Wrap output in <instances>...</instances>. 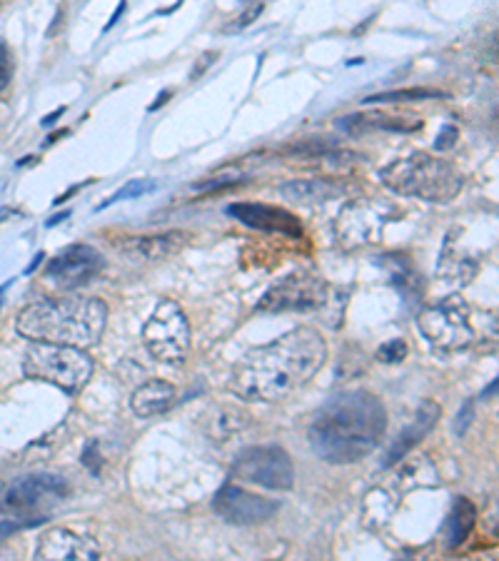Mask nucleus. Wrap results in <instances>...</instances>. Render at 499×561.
I'll return each mask as SVG.
<instances>
[{
	"instance_id": "nucleus-15",
	"label": "nucleus",
	"mask_w": 499,
	"mask_h": 561,
	"mask_svg": "<svg viewBox=\"0 0 499 561\" xmlns=\"http://www.w3.org/2000/svg\"><path fill=\"white\" fill-rule=\"evenodd\" d=\"M228 215H233L243 225L255 227V230L282 232V235L290 237L302 235V222L282 207L262 205V202H238V205L228 207Z\"/></svg>"
},
{
	"instance_id": "nucleus-37",
	"label": "nucleus",
	"mask_w": 499,
	"mask_h": 561,
	"mask_svg": "<svg viewBox=\"0 0 499 561\" xmlns=\"http://www.w3.org/2000/svg\"><path fill=\"white\" fill-rule=\"evenodd\" d=\"M65 133H68V130H60V133L50 135V138H48V140H45V145H53V143H55V140H58V138H63V135H65Z\"/></svg>"
},
{
	"instance_id": "nucleus-1",
	"label": "nucleus",
	"mask_w": 499,
	"mask_h": 561,
	"mask_svg": "<svg viewBox=\"0 0 499 561\" xmlns=\"http://www.w3.org/2000/svg\"><path fill=\"white\" fill-rule=\"evenodd\" d=\"M325 340L312 327H297L265 347L243 355L230 374V387L252 402H280L305 387L325 365Z\"/></svg>"
},
{
	"instance_id": "nucleus-26",
	"label": "nucleus",
	"mask_w": 499,
	"mask_h": 561,
	"mask_svg": "<svg viewBox=\"0 0 499 561\" xmlns=\"http://www.w3.org/2000/svg\"><path fill=\"white\" fill-rule=\"evenodd\" d=\"M405 357H407V345L402 340H392L377 350V360L385 362V365H397V362H402Z\"/></svg>"
},
{
	"instance_id": "nucleus-22",
	"label": "nucleus",
	"mask_w": 499,
	"mask_h": 561,
	"mask_svg": "<svg viewBox=\"0 0 499 561\" xmlns=\"http://www.w3.org/2000/svg\"><path fill=\"white\" fill-rule=\"evenodd\" d=\"M282 192H285L287 197H292V200L310 205V202H325L330 200V197L342 195V187L335 183H327V180H297V183L282 187Z\"/></svg>"
},
{
	"instance_id": "nucleus-35",
	"label": "nucleus",
	"mask_w": 499,
	"mask_h": 561,
	"mask_svg": "<svg viewBox=\"0 0 499 561\" xmlns=\"http://www.w3.org/2000/svg\"><path fill=\"white\" fill-rule=\"evenodd\" d=\"M65 217H70V212H60V215L50 217V220H48V222H45V225H48V227H55V225H58V222H63V220H65Z\"/></svg>"
},
{
	"instance_id": "nucleus-34",
	"label": "nucleus",
	"mask_w": 499,
	"mask_h": 561,
	"mask_svg": "<svg viewBox=\"0 0 499 561\" xmlns=\"http://www.w3.org/2000/svg\"><path fill=\"white\" fill-rule=\"evenodd\" d=\"M123 10H125V3H120V5H118V10H115V13H113V18H110V23H108V25H105V30H110V28H113V25H115V20H118V18H120V15H123Z\"/></svg>"
},
{
	"instance_id": "nucleus-16",
	"label": "nucleus",
	"mask_w": 499,
	"mask_h": 561,
	"mask_svg": "<svg viewBox=\"0 0 499 561\" xmlns=\"http://www.w3.org/2000/svg\"><path fill=\"white\" fill-rule=\"evenodd\" d=\"M188 242H190L188 232L173 230V232H160V235H148V237H130V240L120 242V250H123L125 255L135 257V260L153 262L175 255V252L183 250Z\"/></svg>"
},
{
	"instance_id": "nucleus-12",
	"label": "nucleus",
	"mask_w": 499,
	"mask_h": 561,
	"mask_svg": "<svg viewBox=\"0 0 499 561\" xmlns=\"http://www.w3.org/2000/svg\"><path fill=\"white\" fill-rule=\"evenodd\" d=\"M385 222L387 215L377 205H372L367 200L352 202L337 217V240L345 247H350V250L362 245H372V242L380 240Z\"/></svg>"
},
{
	"instance_id": "nucleus-10",
	"label": "nucleus",
	"mask_w": 499,
	"mask_h": 561,
	"mask_svg": "<svg viewBox=\"0 0 499 561\" xmlns=\"http://www.w3.org/2000/svg\"><path fill=\"white\" fill-rule=\"evenodd\" d=\"M327 290L325 282L315 275L307 272H297V275L285 277L277 282L275 287L267 290V295L262 297L257 310L262 312H310L320 310L322 305H327Z\"/></svg>"
},
{
	"instance_id": "nucleus-11",
	"label": "nucleus",
	"mask_w": 499,
	"mask_h": 561,
	"mask_svg": "<svg viewBox=\"0 0 499 561\" xmlns=\"http://www.w3.org/2000/svg\"><path fill=\"white\" fill-rule=\"evenodd\" d=\"M213 509L230 524L238 527H248V524H262L270 522L277 514L280 504L272 499L252 494L248 489H240L238 484H223L218 494L213 499Z\"/></svg>"
},
{
	"instance_id": "nucleus-3",
	"label": "nucleus",
	"mask_w": 499,
	"mask_h": 561,
	"mask_svg": "<svg viewBox=\"0 0 499 561\" xmlns=\"http://www.w3.org/2000/svg\"><path fill=\"white\" fill-rule=\"evenodd\" d=\"M108 320V307L98 297L68 295L58 300H38L18 315L20 335L30 342L63 347H85L100 342Z\"/></svg>"
},
{
	"instance_id": "nucleus-36",
	"label": "nucleus",
	"mask_w": 499,
	"mask_h": 561,
	"mask_svg": "<svg viewBox=\"0 0 499 561\" xmlns=\"http://www.w3.org/2000/svg\"><path fill=\"white\" fill-rule=\"evenodd\" d=\"M165 98H170V90H163V93H160V95H158V100H155V103H153V105H150V110H158V108H160V105H163V103H165Z\"/></svg>"
},
{
	"instance_id": "nucleus-23",
	"label": "nucleus",
	"mask_w": 499,
	"mask_h": 561,
	"mask_svg": "<svg viewBox=\"0 0 499 561\" xmlns=\"http://www.w3.org/2000/svg\"><path fill=\"white\" fill-rule=\"evenodd\" d=\"M472 524H475V507L465 497H457L450 514V524H447V544L460 547L467 539V534H470Z\"/></svg>"
},
{
	"instance_id": "nucleus-19",
	"label": "nucleus",
	"mask_w": 499,
	"mask_h": 561,
	"mask_svg": "<svg viewBox=\"0 0 499 561\" xmlns=\"http://www.w3.org/2000/svg\"><path fill=\"white\" fill-rule=\"evenodd\" d=\"M250 422L252 417L238 404H215V407L205 409V414L200 417L205 434L215 439V442H225V439L235 437L245 427H250Z\"/></svg>"
},
{
	"instance_id": "nucleus-8",
	"label": "nucleus",
	"mask_w": 499,
	"mask_h": 561,
	"mask_svg": "<svg viewBox=\"0 0 499 561\" xmlns=\"http://www.w3.org/2000/svg\"><path fill=\"white\" fill-rule=\"evenodd\" d=\"M65 497H68V484L60 474L35 472L0 482V512L10 517H25L43 507H53Z\"/></svg>"
},
{
	"instance_id": "nucleus-7",
	"label": "nucleus",
	"mask_w": 499,
	"mask_h": 561,
	"mask_svg": "<svg viewBox=\"0 0 499 561\" xmlns=\"http://www.w3.org/2000/svg\"><path fill=\"white\" fill-rule=\"evenodd\" d=\"M145 347L163 365L180 367L190 355V325L178 302L163 300L143 330Z\"/></svg>"
},
{
	"instance_id": "nucleus-14",
	"label": "nucleus",
	"mask_w": 499,
	"mask_h": 561,
	"mask_svg": "<svg viewBox=\"0 0 499 561\" xmlns=\"http://www.w3.org/2000/svg\"><path fill=\"white\" fill-rule=\"evenodd\" d=\"M95 539L70 529H48L35 549V561H98Z\"/></svg>"
},
{
	"instance_id": "nucleus-20",
	"label": "nucleus",
	"mask_w": 499,
	"mask_h": 561,
	"mask_svg": "<svg viewBox=\"0 0 499 561\" xmlns=\"http://www.w3.org/2000/svg\"><path fill=\"white\" fill-rule=\"evenodd\" d=\"M175 402V387L165 379H150L133 392L130 407L138 417H155L163 414Z\"/></svg>"
},
{
	"instance_id": "nucleus-25",
	"label": "nucleus",
	"mask_w": 499,
	"mask_h": 561,
	"mask_svg": "<svg viewBox=\"0 0 499 561\" xmlns=\"http://www.w3.org/2000/svg\"><path fill=\"white\" fill-rule=\"evenodd\" d=\"M155 187H158V185H155L153 180H150V183H148V180H133V183H128V185L120 187V190L115 192V195H110L108 200H105L103 205L98 207V210H105V207H108V205H115V202H118V200H125V197H130V200H135V197L148 195V192H153Z\"/></svg>"
},
{
	"instance_id": "nucleus-5",
	"label": "nucleus",
	"mask_w": 499,
	"mask_h": 561,
	"mask_svg": "<svg viewBox=\"0 0 499 561\" xmlns=\"http://www.w3.org/2000/svg\"><path fill=\"white\" fill-rule=\"evenodd\" d=\"M23 370L30 379L48 382L68 394H78L93 374V360L78 347L33 342L25 352Z\"/></svg>"
},
{
	"instance_id": "nucleus-2",
	"label": "nucleus",
	"mask_w": 499,
	"mask_h": 561,
	"mask_svg": "<svg viewBox=\"0 0 499 561\" xmlns=\"http://www.w3.org/2000/svg\"><path fill=\"white\" fill-rule=\"evenodd\" d=\"M387 429L380 399L365 389L335 394L312 417L307 439L312 452L330 464H355L377 449Z\"/></svg>"
},
{
	"instance_id": "nucleus-4",
	"label": "nucleus",
	"mask_w": 499,
	"mask_h": 561,
	"mask_svg": "<svg viewBox=\"0 0 499 561\" xmlns=\"http://www.w3.org/2000/svg\"><path fill=\"white\" fill-rule=\"evenodd\" d=\"M387 190L402 197L445 205L462 192V175L447 160L430 153H412L380 170Z\"/></svg>"
},
{
	"instance_id": "nucleus-9",
	"label": "nucleus",
	"mask_w": 499,
	"mask_h": 561,
	"mask_svg": "<svg viewBox=\"0 0 499 561\" xmlns=\"http://www.w3.org/2000/svg\"><path fill=\"white\" fill-rule=\"evenodd\" d=\"M233 477L257 487L287 492L295 484V464L282 447H248L235 457Z\"/></svg>"
},
{
	"instance_id": "nucleus-30",
	"label": "nucleus",
	"mask_w": 499,
	"mask_h": 561,
	"mask_svg": "<svg viewBox=\"0 0 499 561\" xmlns=\"http://www.w3.org/2000/svg\"><path fill=\"white\" fill-rule=\"evenodd\" d=\"M455 140H457V128H455V125H445V128H442V133L437 135L435 148L437 150H447V148H452V145H455Z\"/></svg>"
},
{
	"instance_id": "nucleus-13",
	"label": "nucleus",
	"mask_w": 499,
	"mask_h": 561,
	"mask_svg": "<svg viewBox=\"0 0 499 561\" xmlns=\"http://www.w3.org/2000/svg\"><path fill=\"white\" fill-rule=\"evenodd\" d=\"M103 270V257L90 245H70L53 257L45 267L48 277H53L60 287H78L93 280Z\"/></svg>"
},
{
	"instance_id": "nucleus-18",
	"label": "nucleus",
	"mask_w": 499,
	"mask_h": 561,
	"mask_svg": "<svg viewBox=\"0 0 499 561\" xmlns=\"http://www.w3.org/2000/svg\"><path fill=\"white\" fill-rule=\"evenodd\" d=\"M342 130L350 135H365L375 133V130H392V133H412L420 130L422 123L417 118H400V115H390L385 110H370V113H355L350 118L337 120Z\"/></svg>"
},
{
	"instance_id": "nucleus-31",
	"label": "nucleus",
	"mask_w": 499,
	"mask_h": 561,
	"mask_svg": "<svg viewBox=\"0 0 499 561\" xmlns=\"http://www.w3.org/2000/svg\"><path fill=\"white\" fill-rule=\"evenodd\" d=\"M472 414H475V407H472V402H467L465 407H462V412L457 414V424H455V432L457 434H465L467 427L472 424Z\"/></svg>"
},
{
	"instance_id": "nucleus-6",
	"label": "nucleus",
	"mask_w": 499,
	"mask_h": 561,
	"mask_svg": "<svg viewBox=\"0 0 499 561\" xmlns=\"http://www.w3.org/2000/svg\"><path fill=\"white\" fill-rule=\"evenodd\" d=\"M422 335L430 340L435 350L455 355V352L467 350L475 340V330L470 322V305L462 297L452 295L445 300L427 305L417 317Z\"/></svg>"
},
{
	"instance_id": "nucleus-28",
	"label": "nucleus",
	"mask_w": 499,
	"mask_h": 561,
	"mask_svg": "<svg viewBox=\"0 0 499 561\" xmlns=\"http://www.w3.org/2000/svg\"><path fill=\"white\" fill-rule=\"evenodd\" d=\"M10 73H13V63H10V50L5 40H0V90L8 85Z\"/></svg>"
},
{
	"instance_id": "nucleus-24",
	"label": "nucleus",
	"mask_w": 499,
	"mask_h": 561,
	"mask_svg": "<svg viewBox=\"0 0 499 561\" xmlns=\"http://www.w3.org/2000/svg\"><path fill=\"white\" fill-rule=\"evenodd\" d=\"M430 98H445L442 90L430 88H405V90H387V93L367 95L362 103H387V105H400V103H417V100H430Z\"/></svg>"
},
{
	"instance_id": "nucleus-21",
	"label": "nucleus",
	"mask_w": 499,
	"mask_h": 561,
	"mask_svg": "<svg viewBox=\"0 0 499 561\" xmlns=\"http://www.w3.org/2000/svg\"><path fill=\"white\" fill-rule=\"evenodd\" d=\"M437 272H440L442 280H450L455 285H467L477 272V257H470V252H457L452 242L447 240Z\"/></svg>"
},
{
	"instance_id": "nucleus-33",
	"label": "nucleus",
	"mask_w": 499,
	"mask_h": 561,
	"mask_svg": "<svg viewBox=\"0 0 499 561\" xmlns=\"http://www.w3.org/2000/svg\"><path fill=\"white\" fill-rule=\"evenodd\" d=\"M63 113H65V110H63V108H58L53 115H45V118H43V125H45V128H50V125H53L55 120H58Z\"/></svg>"
},
{
	"instance_id": "nucleus-29",
	"label": "nucleus",
	"mask_w": 499,
	"mask_h": 561,
	"mask_svg": "<svg viewBox=\"0 0 499 561\" xmlns=\"http://www.w3.org/2000/svg\"><path fill=\"white\" fill-rule=\"evenodd\" d=\"M262 10H265V5H262V3H255V5H252V8H245L243 13H240L238 18H235L233 30H243V28H248V25L252 23V20L257 18V15L262 13Z\"/></svg>"
},
{
	"instance_id": "nucleus-32",
	"label": "nucleus",
	"mask_w": 499,
	"mask_h": 561,
	"mask_svg": "<svg viewBox=\"0 0 499 561\" xmlns=\"http://www.w3.org/2000/svg\"><path fill=\"white\" fill-rule=\"evenodd\" d=\"M0 561H18V557H15L13 549L3 547V544H0Z\"/></svg>"
},
{
	"instance_id": "nucleus-27",
	"label": "nucleus",
	"mask_w": 499,
	"mask_h": 561,
	"mask_svg": "<svg viewBox=\"0 0 499 561\" xmlns=\"http://www.w3.org/2000/svg\"><path fill=\"white\" fill-rule=\"evenodd\" d=\"M238 180H243L240 173H228V175H220V178H210V180H200V183L193 185V190H220V187H230L235 185Z\"/></svg>"
},
{
	"instance_id": "nucleus-17",
	"label": "nucleus",
	"mask_w": 499,
	"mask_h": 561,
	"mask_svg": "<svg viewBox=\"0 0 499 561\" xmlns=\"http://www.w3.org/2000/svg\"><path fill=\"white\" fill-rule=\"evenodd\" d=\"M440 414H442L440 404L432 402V399L422 402L420 409H417L415 419L410 422V427H407L405 432L395 439V444H392L390 454H387V459H385V467H392V464H397L400 459H405L407 454H410V449H415L417 444H420L422 439H425L427 434L435 429Z\"/></svg>"
}]
</instances>
